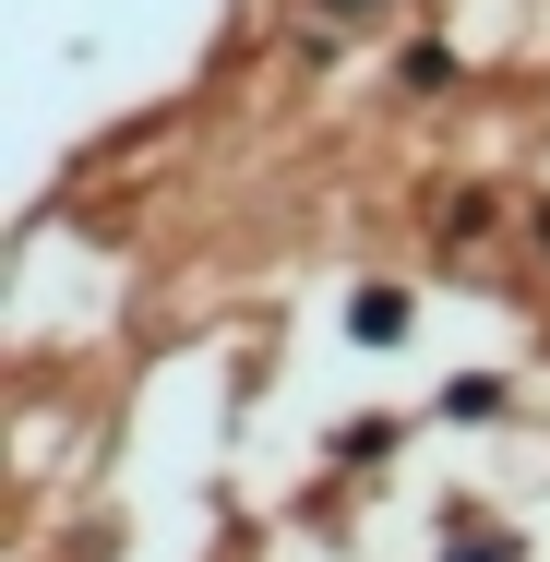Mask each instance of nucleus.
Instances as JSON below:
<instances>
[{
	"instance_id": "nucleus-1",
	"label": "nucleus",
	"mask_w": 550,
	"mask_h": 562,
	"mask_svg": "<svg viewBox=\"0 0 550 562\" xmlns=\"http://www.w3.org/2000/svg\"><path fill=\"white\" fill-rule=\"evenodd\" d=\"M347 336L359 347H407L419 336V300H407V288H359V300H347Z\"/></svg>"
},
{
	"instance_id": "nucleus-2",
	"label": "nucleus",
	"mask_w": 550,
	"mask_h": 562,
	"mask_svg": "<svg viewBox=\"0 0 550 562\" xmlns=\"http://www.w3.org/2000/svg\"><path fill=\"white\" fill-rule=\"evenodd\" d=\"M491 227H503V204H491V192H454V204H442V251L467 263V251H479Z\"/></svg>"
},
{
	"instance_id": "nucleus-3",
	"label": "nucleus",
	"mask_w": 550,
	"mask_h": 562,
	"mask_svg": "<svg viewBox=\"0 0 550 562\" xmlns=\"http://www.w3.org/2000/svg\"><path fill=\"white\" fill-rule=\"evenodd\" d=\"M515 407V383H491V371H467V383H442V419H503Z\"/></svg>"
},
{
	"instance_id": "nucleus-4",
	"label": "nucleus",
	"mask_w": 550,
	"mask_h": 562,
	"mask_svg": "<svg viewBox=\"0 0 550 562\" xmlns=\"http://www.w3.org/2000/svg\"><path fill=\"white\" fill-rule=\"evenodd\" d=\"M442 562H527V551H515V539H479V515H467V527H454V551H442Z\"/></svg>"
},
{
	"instance_id": "nucleus-5",
	"label": "nucleus",
	"mask_w": 550,
	"mask_h": 562,
	"mask_svg": "<svg viewBox=\"0 0 550 562\" xmlns=\"http://www.w3.org/2000/svg\"><path fill=\"white\" fill-rule=\"evenodd\" d=\"M539 239H550V204H539Z\"/></svg>"
}]
</instances>
